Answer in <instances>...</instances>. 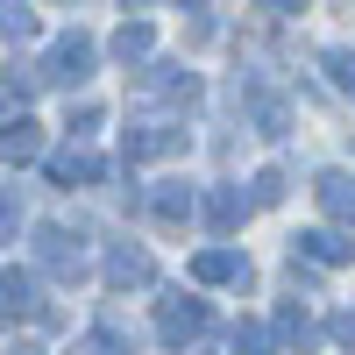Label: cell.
Returning <instances> with one entry per match:
<instances>
[{"label": "cell", "instance_id": "obj_6", "mask_svg": "<svg viewBox=\"0 0 355 355\" xmlns=\"http://www.w3.org/2000/svg\"><path fill=\"white\" fill-rule=\"evenodd\" d=\"M291 249H299L306 263H320V270H341V263H355V242H348L341 227H306Z\"/></svg>", "mask_w": 355, "mask_h": 355}, {"label": "cell", "instance_id": "obj_15", "mask_svg": "<svg viewBox=\"0 0 355 355\" xmlns=\"http://www.w3.org/2000/svg\"><path fill=\"white\" fill-rule=\"evenodd\" d=\"M0 36L28 43V36H36V8H28V0H0Z\"/></svg>", "mask_w": 355, "mask_h": 355}, {"label": "cell", "instance_id": "obj_2", "mask_svg": "<svg viewBox=\"0 0 355 355\" xmlns=\"http://www.w3.org/2000/svg\"><path fill=\"white\" fill-rule=\"evenodd\" d=\"M36 263H43L57 284H78L85 277V249H78L71 227H36Z\"/></svg>", "mask_w": 355, "mask_h": 355}, {"label": "cell", "instance_id": "obj_4", "mask_svg": "<svg viewBox=\"0 0 355 355\" xmlns=\"http://www.w3.org/2000/svg\"><path fill=\"white\" fill-rule=\"evenodd\" d=\"M0 313H28V320H43V327H57V306L36 299V277L28 270H0Z\"/></svg>", "mask_w": 355, "mask_h": 355}, {"label": "cell", "instance_id": "obj_17", "mask_svg": "<svg viewBox=\"0 0 355 355\" xmlns=\"http://www.w3.org/2000/svg\"><path fill=\"white\" fill-rule=\"evenodd\" d=\"M277 334H284L291 348H313V341H320V327H313V320H306L299 306H284V313H277Z\"/></svg>", "mask_w": 355, "mask_h": 355}, {"label": "cell", "instance_id": "obj_23", "mask_svg": "<svg viewBox=\"0 0 355 355\" xmlns=\"http://www.w3.org/2000/svg\"><path fill=\"white\" fill-rule=\"evenodd\" d=\"M256 8H270V15H306V0H256Z\"/></svg>", "mask_w": 355, "mask_h": 355}, {"label": "cell", "instance_id": "obj_16", "mask_svg": "<svg viewBox=\"0 0 355 355\" xmlns=\"http://www.w3.org/2000/svg\"><path fill=\"white\" fill-rule=\"evenodd\" d=\"M150 214H157V220H185V214H192V192H185V185H157V192H150Z\"/></svg>", "mask_w": 355, "mask_h": 355}, {"label": "cell", "instance_id": "obj_12", "mask_svg": "<svg viewBox=\"0 0 355 355\" xmlns=\"http://www.w3.org/2000/svg\"><path fill=\"white\" fill-rule=\"evenodd\" d=\"M313 192H320V206H327L341 227H355V178H348V171H327Z\"/></svg>", "mask_w": 355, "mask_h": 355}, {"label": "cell", "instance_id": "obj_13", "mask_svg": "<svg viewBox=\"0 0 355 355\" xmlns=\"http://www.w3.org/2000/svg\"><path fill=\"white\" fill-rule=\"evenodd\" d=\"M107 50L121 57V64H150V50H157V28H150V21H121Z\"/></svg>", "mask_w": 355, "mask_h": 355}, {"label": "cell", "instance_id": "obj_14", "mask_svg": "<svg viewBox=\"0 0 355 355\" xmlns=\"http://www.w3.org/2000/svg\"><path fill=\"white\" fill-rule=\"evenodd\" d=\"M249 206H256V199H242L234 185H214V192H206V220L227 234V227H242V214H249Z\"/></svg>", "mask_w": 355, "mask_h": 355}, {"label": "cell", "instance_id": "obj_9", "mask_svg": "<svg viewBox=\"0 0 355 355\" xmlns=\"http://www.w3.org/2000/svg\"><path fill=\"white\" fill-rule=\"evenodd\" d=\"M192 277L199 284H249V256L242 249H199L192 256Z\"/></svg>", "mask_w": 355, "mask_h": 355}, {"label": "cell", "instance_id": "obj_22", "mask_svg": "<svg viewBox=\"0 0 355 355\" xmlns=\"http://www.w3.org/2000/svg\"><path fill=\"white\" fill-rule=\"evenodd\" d=\"M334 341H341V348H355V313H334Z\"/></svg>", "mask_w": 355, "mask_h": 355}, {"label": "cell", "instance_id": "obj_1", "mask_svg": "<svg viewBox=\"0 0 355 355\" xmlns=\"http://www.w3.org/2000/svg\"><path fill=\"white\" fill-rule=\"evenodd\" d=\"M206 327H214V313H206V299H185V291H171V299H157V341H164V348H185V341H199Z\"/></svg>", "mask_w": 355, "mask_h": 355}, {"label": "cell", "instance_id": "obj_18", "mask_svg": "<svg viewBox=\"0 0 355 355\" xmlns=\"http://www.w3.org/2000/svg\"><path fill=\"white\" fill-rule=\"evenodd\" d=\"M320 64H327L334 93H348V100H355V50H320Z\"/></svg>", "mask_w": 355, "mask_h": 355}, {"label": "cell", "instance_id": "obj_24", "mask_svg": "<svg viewBox=\"0 0 355 355\" xmlns=\"http://www.w3.org/2000/svg\"><path fill=\"white\" fill-rule=\"evenodd\" d=\"M0 355H43V348L36 341H15V348H0Z\"/></svg>", "mask_w": 355, "mask_h": 355}, {"label": "cell", "instance_id": "obj_20", "mask_svg": "<svg viewBox=\"0 0 355 355\" xmlns=\"http://www.w3.org/2000/svg\"><path fill=\"white\" fill-rule=\"evenodd\" d=\"M234 355H270V334L263 327H234Z\"/></svg>", "mask_w": 355, "mask_h": 355}, {"label": "cell", "instance_id": "obj_5", "mask_svg": "<svg viewBox=\"0 0 355 355\" xmlns=\"http://www.w3.org/2000/svg\"><path fill=\"white\" fill-rule=\"evenodd\" d=\"M50 178H57L64 192H78V185H100L107 164H100L93 150H78V142H64V150H50Z\"/></svg>", "mask_w": 355, "mask_h": 355}, {"label": "cell", "instance_id": "obj_19", "mask_svg": "<svg viewBox=\"0 0 355 355\" xmlns=\"http://www.w3.org/2000/svg\"><path fill=\"white\" fill-rule=\"evenodd\" d=\"M284 185H291V178L270 164V171H256V192H249V199H256V206H277V199H284Z\"/></svg>", "mask_w": 355, "mask_h": 355}, {"label": "cell", "instance_id": "obj_7", "mask_svg": "<svg viewBox=\"0 0 355 355\" xmlns=\"http://www.w3.org/2000/svg\"><path fill=\"white\" fill-rule=\"evenodd\" d=\"M150 277H157L150 249H135V242H114V256H107V284H114V291H142Z\"/></svg>", "mask_w": 355, "mask_h": 355}, {"label": "cell", "instance_id": "obj_10", "mask_svg": "<svg viewBox=\"0 0 355 355\" xmlns=\"http://www.w3.org/2000/svg\"><path fill=\"white\" fill-rule=\"evenodd\" d=\"M142 85H150V93H164L171 107H192V100H199V78L178 71V64H150V71H142Z\"/></svg>", "mask_w": 355, "mask_h": 355}, {"label": "cell", "instance_id": "obj_21", "mask_svg": "<svg viewBox=\"0 0 355 355\" xmlns=\"http://www.w3.org/2000/svg\"><path fill=\"white\" fill-rule=\"evenodd\" d=\"M15 227H21V199L0 192V242H15Z\"/></svg>", "mask_w": 355, "mask_h": 355}, {"label": "cell", "instance_id": "obj_3", "mask_svg": "<svg viewBox=\"0 0 355 355\" xmlns=\"http://www.w3.org/2000/svg\"><path fill=\"white\" fill-rule=\"evenodd\" d=\"M93 78V36H57V50H50V64H43V85H85Z\"/></svg>", "mask_w": 355, "mask_h": 355}, {"label": "cell", "instance_id": "obj_11", "mask_svg": "<svg viewBox=\"0 0 355 355\" xmlns=\"http://www.w3.org/2000/svg\"><path fill=\"white\" fill-rule=\"evenodd\" d=\"M0 157H8V164H28V157H43V128L28 121V114H15V121L0 128Z\"/></svg>", "mask_w": 355, "mask_h": 355}, {"label": "cell", "instance_id": "obj_8", "mask_svg": "<svg viewBox=\"0 0 355 355\" xmlns=\"http://www.w3.org/2000/svg\"><path fill=\"white\" fill-rule=\"evenodd\" d=\"M171 150H185V128H164V121H135L128 135H121V157L135 164V157H171Z\"/></svg>", "mask_w": 355, "mask_h": 355}]
</instances>
